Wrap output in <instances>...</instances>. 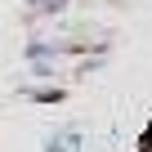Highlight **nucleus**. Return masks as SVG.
<instances>
[{
    "instance_id": "obj_1",
    "label": "nucleus",
    "mask_w": 152,
    "mask_h": 152,
    "mask_svg": "<svg viewBox=\"0 0 152 152\" xmlns=\"http://www.w3.org/2000/svg\"><path fill=\"white\" fill-rule=\"evenodd\" d=\"M72 0H27V23L40 27V18H63Z\"/></svg>"
},
{
    "instance_id": "obj_2",
    "label": "nucleus",
    "mask_w": 152,
    "mask_h": 152,
    "mask_svg": "<svg viewBox=\"0 0 152 152\" xmlns=\"http://www.w3.org/2000/svg\"><path fill=\"white\" fill-rule=\"evenodd\" d=\"M23 94L31 103H63V90L58 85H23Z\"/></svg>"
},
{
    "instance_id": "obj_3",
    "label": "nucleus",
    "mask_w": 152,
    "mask_h": 152,
    "mask_svg": "<svg viewBox=\"0 0 152 152\" xmlns=\"http://www.w3.org/2000/svg\"><path fill=\"white\" fill-rule=\"evenodd\" d=\"M45 152H72L67 134H49V139H45Z\"/></svg>"
},
{
    "instance_id": "obj_4",
    "label": "nucleus",
    "mask_w": 152,
    "mask_h": 152,
    "mask_svg": "<svg viewBox=\"0 0 152 152\" xmlns=\"http://www.w3.org/2000/svg\"><path fill=\"white\" fill-rule=\"evenodd\" d=\"M134 152H152V148H134Z\"/></svg>"
}]
</instances>
